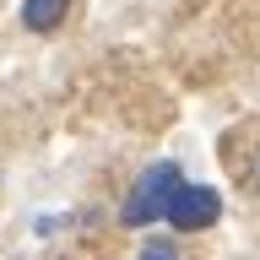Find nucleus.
<instances>
[{"label": "nucleus", "instance_id": "obj_1", "mask_svg": "<svg viewBox=\"0 0 260 260\" xmlns=\"http://www.w3.org/2000/svg\"><path fill=\"white\" fill-rule=\"evenodd\" d=\"M179 190H184V168H179V162H152V168H141L136 184H130V195H125V206H119V222L125 228H146V222H157V217H168Z\"/></svg>", "mask_w": 260, "mask_h": 260}, {"label": "nucleus", "instance_id": "obj_2", "mask_svg": "<svg viewBox=\"0 0 260 260\" xmlns=\"http://www.w3.org/2000/svg\"><path fill=\"white\" fill-rule=\"evenodd\" d=\"M222 217V195L211 190V184H184V190L174 195V206H168V222L179 228V233H201V228H211Z\"/></svg>", "mask_w": 260, "mask_h": 260}, {"label": "nucleus", "instance_id": "obj_3", "mask_svg": "<svg viewBox=\"0 0 260 260\" xmlns=\"http://www.w3.org/2000/svg\"><path fill=\"white\" fill-rule=\"evenodd\" d=\"M71 16V0H22V27L27 32H54Z\"/></svg>", "mask_w": 260, "mask_h": 260}, {"label": "nucleus", "instance_id": "obj_4", "mask_svg": "<svg viewBox=\"0 0 260 260\" xmlns=\"http://www.w3.org/2000/svg\"><path fill=\"white\" fill-rule=\"evenodd\" d=\"M141 260H179V249H174L168 239H146V244H141Z\"/></svg>", "mask_w": 260, "mask_h": 260}]
</instances>
